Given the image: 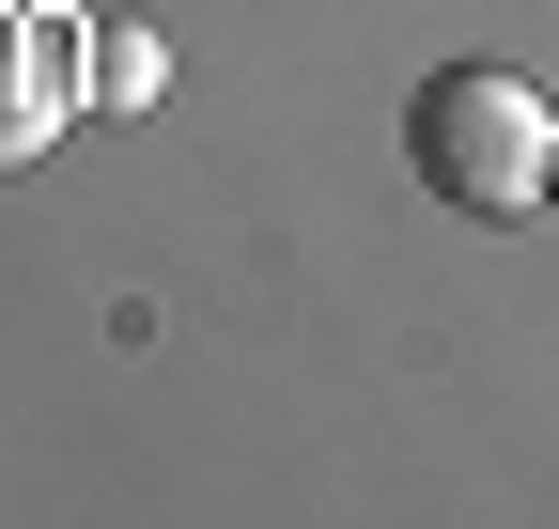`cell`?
Instances as JSON below:
<instances>
[{"mask_svg":"<svg viewBox=\"0 0 559 529\" xmlns=\"http://www.w3.org/2000/svg\"><path fill=\"white\" fill-rule=\"evenodd\" d=\"M544 219H559V172H544Z\"/></svg>","mask_w":559,"mask_h":529,"instance_id":"cell-4","label":"cell"},{"mask_svg":"<svg viewBox=\"0 0 559 529\" xmlns=\"http://www.w3.org/2000/svg\"><path fill=\"white\" fill-rule=\"evenodd\" d=\"M156 79H171V62H156V32H140V16H94L79 94H94V109H156Z\"/></svg>","mask_w":559,"mask_h":529,"instance_id":"cell-2","label":"cell"},{"mask_svg":"<svg viewBox=\"0 0 559 529\" xmlns=\"http://www.w3.org/2000/svg\"><path fill=\"white\" fill-rule=\"evenodd\" d=\"M47 109H62V79H32V62H16V32H0V172L47 141Z\"/></svg>","mask_w":559,"mask_h":529,"instance_id":"cell-3","label":"cell"},{"mask_svg":"<svg viewBox=\"0 0 559 529\" xmlns=\"http://www.w3.org/2000/svg\"><path fill=\"white\" fill-rule=\"evenodd\" d=\"M404 172L436 187L451 219H544L559 109L513 79V62H436V79L404 94Z\"/></svg>","mask_w":559,"mask_h":529,"instance_id":"cell-1","label":"cell"}]
</instances>
